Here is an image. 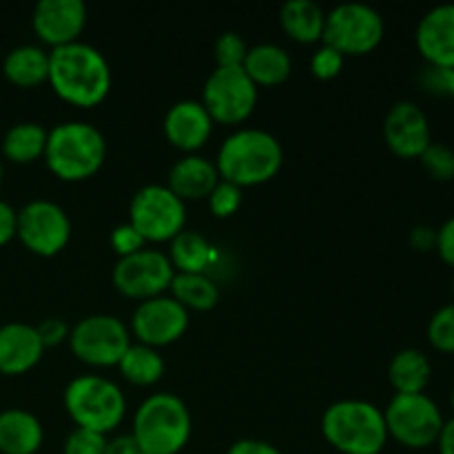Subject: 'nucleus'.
I'll list each match as a JSON object with an SVG mask.
<instances>
[{"instance_id":"f257e3e1","label":"nucleus","mask_w":454,"mask_h":454,"mask_svg":"<svg viewBox=\"0 0 454 454\" xmlns=\"http://www.w3.org/2000/svg\"><path fill=\"white\" fill-rule=\"evenodd\" d=\"M49 84L62 100L96 106L111 89V67L93 44L75 40L49 51Z\"/></svg>"},{"instance_id":"f03ea898","label":"nucleus","mask_w":454,"mask_h":454,"mask_svg":"<svg viewBox=\"0 0 454 454\" xmlns=\"http://www.w3.org/2000/svg\"><path fill=\"white\" fill-rule=\"evenodd\" d=\"M282 142L270 131L244 127L231 133L217 151L215 167L222 180L242 186L269 182L282 168Z\"/></svg>"},{"instance_id":"7ed1b4c3","label":"nucleus","mask_w":454,"mask_h":454,"mask_svg":"<svg viewBox=\"0 0 454 454\" xmlns=\"http://www.w3.org/2000/svg\"><path fill=\"white\" fill-rule=\"evenodd\" d=\"M105 133L91 122H60L47 133L44 162L60 180L80 182L98 173L105 164Z\"/></svg>"},{"instance_id":"20e7f679","label":"nucleus","mask_w":454,"mask_h":454,"mask_svg":"<svg viewBox=\"0 0 454 454\" xmlns=\"http://www.w3.org/2000/svg\"><path fill=\"white\" fill-rule=\"evenodd\" d=\"M322 433L344 454H380L388 442L384 411L366 399H340L322 415Z\"/></svg>"},{"instance_id":"39448f33","label":"nucleus","mask_w":454,"mask_h":454,"mask_svg":"<svg viewBox=\"0 0 454 454\" xmlns=\"http://www.w3.org/2000/svg\"><path fill=\"white\" fill-rule=\"evenodd\" d=\"M133 437L145 454H177L191 439V412L173 393H153L133 417Z\"/></svg>"},{"instance_id":"423d86ee","label":"nucleus","mask_w":454,"mask_h":454,"mask_svg":"<svg viewBox=\"0 0 454 454\" xmlns=\"http://www.w3.org/2000/svg\"><path fill=\"white\" fill-rule=\"evenodd\" d=\"M65 408L78 428L106 434L124 419L127 399L115 381L100 375H80L67 384Z\"/></svg>"},{"instance_id":"0eeeda50","label":"nucleus","mask_w":454,"mask_h":454,"mask_svg":"<svg viewBox=\"0 0 454 454\" xmlns=\"http://www.w3.org/2000/svg\"><path fill=\"white\" fill-rule=\"evenodd\" d=\"M386 22L366 3H340L326 13L322 40L341 56H364L381 43Z\"/></svg>"},{"instance_id":"6e6552de","label":"nucleus","mask_w":454,"mask_h":454,"mask_svg":"<svg viewBox=\"0 0 454 454\" xmlns=\"http://www.w3.org/2000/svg\"><path fill=\"white\" fill-rule=\"evenodd\" d=\"M388 437L397 439L402 446L421 450L437 443L442 434L443 419L442 411L426 393L395 395L384 411Z\"/></svg>"},{"instance_id":"1a4fd4ad","label":"nucleus","mask_w":454,"mask_h":454,"mask_svg":"<svg viewBox=\"0 0 454 454\" xmlns=\"http://www.w3.org/2000/svg\"><path fill=\"white\" fill-rule=\"evenodd\" d=\"M129 224L146 242H171L186 224V204L167 184H145L129 204Z\"/></svg>"},{"instance_id":"9d476101","label":"nucleus","mask_w":454,"mask_h":454,"mask_svg":"<svg viewBox=\"0 0 454 454\" xmlns=\"http://www.w3.org/2000/svg\"><path fill=\"white\" fill-rule=\"evenodd\" d=\"M71 353L89 366H118L131 346L129 328L115 315L98 313L80 319L69 331Z\"/></svg>"},{"instance_id":"9b49d317","label":"nucleus","mask_w":454,"mask_h":454,"mask_svg":"<svg viewBox=\"0 0 454 454\" xmlns=\"http://www.w3.org/2000/svg\"><path fill=\"white\" fill-rule=\"evenodd\" d=\"M202 105L213 122L239 124L257 105V84L244 67H215L202 89Z\"/></svg>"},{"instance_id":"f8f14e48","label":"nucleus","mask_w":454,"mask_h":454,"mask_svg":"<svg viewBox=\"0 0 454 454\" xmlns=\"http://www.w3.org/2000/svg\"><path fill=\"white\" fill-rule=\"evenodd\" d=\"M16 235L31 253L51 257L69 244L71 220L60 204L51 200H31L18 211Z\"/></svg>"},{"instance_id":"ddd939ff","label":"nucleus","mask_w":454,"mask_h":454,"mask_svg":"<svg viewBox=\"0 0 454 454\" xmlns=\"http://www.w3.org/2000/svg\"><path fill=\"white\" fill-rule=\"evenodd\" d=\"M173 275L176 270L167 253L145 247L131 255L120 257L115 262L111 279L122 295L142 301L162 295L171 286Z\"/></svg>"},{"instance_id":"4468645a","label":"nucleus","mask_w":454,"mask_h":454,"mask_svg":"<svg viewBox=\"0 0 454 454\" xmlns=\"http://www.w3.org/2000/svg\"><path fill=\"white\" fill-rule=\"evenodd\" d=\"M189 328V310L176 297L158 295L151 300H142L133 310L131 331L140 340V344L160 346L173 344L184 335Z\"/></svg>"},{"instance_id":"2eb2a0df","label":"nucleus","mask_w":454,"mask_h":454,"mask_svg":"<svg viewBox=\"0 0 454 454\" xmlns=\"http://www.w3.org/2000/svg\"><path fill=\"white\" fill-rule=\"evenodd\" d=\"M384 137L388 149L399 158H421L433 142L428 115L412 100L395 102L384 118Z\"/></svg>"},{"instance_id":"dca6fc26","label":"nucleus","mask_w":454,"mask_h":454,"mask_svg":"<svg viewBox=\"0 0 454 454\" xmlns=\"http://www.w3.org/2000/svg\"><path fill=\"white\" fill-rule=\"evenodd\" d=\"M31 25L35 35L51 47L75 43L87 25V4L82 0H40Z\"/></svg>"},{"instance_id":"f3484780","label":"nucleus","mask_w":454,"mask_h":454,"mask_svg":"<svg viewBox=\"0 0 454 454\" xmlns=\"http://www.w3.org/2000/svg\"><path fill=\"white\" fill-rule=\"evenodd\" d=\"M415 43L430 67L454 71V4H437L424 13Z\"/></svg>"},{"instance_id":"a211bd4d","label":"nucleus","mask_w":454,"mask_h":454,"mask_svg":"<svg viewBox=\"0 0 454 454\" xmlns=\"http://www.w3.org/2000/svg\"><path fill=\"white\" fill-rule=\"evenodd\" d=\"M213 118L198 100H180L164 115V136L177 149L193 153L211 137Z\"/></svg>"},{"instance_id":"6ab92c4d","label":"nucleus","mask_w":454,"mask_h":454,"mask_svg":"<svg viewBox=\"0 0 454 454\" xmlns=\"http://www.w3.org/2000/svg\"><path fill=\"white\" fill-rule=\"evenodd\" d=\"M44 344L38 328L25 322L0 326V375H22L40 362Z\"/></svg>"},{"instance_id":"aec40b11","label":"nucleus","mask_w":454,"mask_h":454,"mask_svg":"<svg viewBox=\"0 0 454 454\" xmlns=\"http://www.w3.org/2000/svg\"><path fill=\"white\" fill-rule=\"evenodd\" d=\"M220 182L215 162L204 155L189 153L177 160L168 171V189L182 200L208 198L215 184Z\"/></svg>"},{"instance_id":"412c9836","label":"nucleus","mask_w":454,"mask_h":454,"mask_svg":"<svg viewBox=\"0 0 454 454\" xmlns=\"http://www.w3.org/2000/svg\"><path fill=\"white\" fill-rule=\"evenodd\" d=\"M43 424L25 408H7L0 412V452L35 454L43 446Z\"/></svg>"},{"instance_id":"4be33fe9","label":"nucleus","mask_w":454,"mask_h":454,"mask_svg":"<svg viewBox=\"0 0 454 454\" xmlns=\"http://www.w3.org/2000/svg\"><path fill=\"white\" fill-rule=\"evenodd\" d=\"M244 71L257 87H273L284 82L291 75L293 60L284 47L275 43H262L255 47H248L244 58Z\"/></svg>"},{"instance_id":"5701e85b","label":"nucleus","mask_w":454,"mask_h":454,"mask_svg":"<svg viewBox=\"0 0 454 454\" xmlns=\"http://www.w3.org/2000/svg\"><path fill=\"white\" fill-rule=\"evenodd\" d=\"M433 377V364L421 350L403 348L390 359L388 380L399 395L424 393Z\"/></svg>"},{"instance_id":"b1692460","label":"nucleus","mask_w":454,"mask_h":454,"mask_svg":"<svg viewBox=\"0 0 454 454\" xmlns=\"http://www.w3.org/2000/svg\"><path fill=\"white\" fill-rule=\"evenodd\" d=\"M3 71L16 87H35L49 78V53L38 44H20L4 56Z\"/></svg>"},{"instance_id":"393cba45","label":"nucleus","mask_w":454,"mask_h":454,"mask_svg":"<svg viewBox=\"0 0 454 454\" xmlns=\"http://www.w3.org/2000/svg\"><path fill=\"white\" fill-rule=\"evenodd\" d=\"M326 13L313 0H286L279 9V22L284 31L297 43H317L324 34Z\"/></svg>"},{"instance_id":"a878e982","label":"nucleus","mask_w":454,"mask_h":454,"mask_svg":"<svg viewBox=\"0 0 454 454\" xmlns=\"http://www.w3.org/2000/svg\"><path fill=\"white\" fill-rule=\"evenodd\" d=\"M168 260L177 273H207L213 262V247L200 231L182 229L171 239Z\"/></svg>"},{"instance_id":"bb28decb","label":"nucleus","mask_w":454,"mask_h":454,"mask_svg":"<svg viewBox=\"0 0 454 454\" xmlns=\"http://www.w3.org/2000/svg\"><path fill=\"white\" fill-rule=\"evenodd\" d=\"M47 129L38 122H18L4 133L3 153L16 164H29L44 155L47 146Z\"/></svg>"},{"instance_id":"cd10ccee","label":"nucleus","mask_w":454,"mask_h":454,"mask_svg":"<svg viewBox=\"0 0 454 454\" xmlns=\"http://www.w3.org/2000/svg\"><path fill=\"white\" fill-rule=\"evenodd\" d=\"M168 288L186 310H208L220 301V288L207 273H176Z\"/></svg>"},{"instance_id":"c85d7f7f","label":"nucleus","mask_w":454,"mask_h":454,"mask_svg":"<svg viewBox=\"0 0 454 454\" xmlns=\"http://www.w3.org/2000/svg\"><path fill=\"white\" fill-rule=\"evenodd\" d=\"M120 372L124 380H129L136 386H151L162 380L164 375V357L158 353V348L146 344H131L127 353L120 359Z\"/></svg>"},{"instance_id":"c756f323","label":"nucleus","mask_w":454,"mask_h":454,"mask_svg":"<svg viewBox=\"0 0 454 454\" xmlns=\"http://www.w3.org/2000/svg\"><path fill=\"white\" fill-rule=\"evenodd\" d=\"M428 341L434 350L454 355V301L442 306L428 322Z\"/></svg>"},{"instance_id":"7c9ffc66","label":"nucleus","mask_w":454,"mask_h":454,"mask_svg":"<svg viewBox=\"0 0 454 454\" xmlns=\"http://www.w3.org/2000/svg\"><path fill=\"white\" fill-rule=\"evenodd\" d=\"M421 167L426 168L433 180L450 182L454 180V149L442 142H430L428 149L421 153Z\"/></svg>"},{"instance_id":"2f4dec72","label":"nucleus","mask_w":454,"mask_h":454,"mask_svg":"<svg viewBox=\"0 0 454 454\" xmlns=\"http://www.w3.org/2000/svg\"><path fill=\"white\" fill-rule=\"evenodd\" d=\"M239 204H242V189L238 184H233V182H226L220 177L215 189L208 193V207H211V211L217 217H229L238 211Z\"/></svg>"},{"instance_id":"473e14b6","label":"nucleus","mask_w":454,"mask_h":454,"mask_svg":"<svg viewBox=\"0 0 454 454\" xmlns=\"http://www.w3.org/2000/svg\"><path fill=\"white\" fill-rule=\"evenodd\" d=\"M248 47L238 31H224L215 43L217 67H242Z\"/></svg>"},{"instance_id":"72a5a7b5","label":"nucleus","mask_w":454,"mask_h":454,"mask_svg":"<svg viewBox=\"0 0 454 454\" xmlns=\"http://www.w3.org/2000/svg\"><path fill=\"white\" fill-rule=\"evenodd\" d=\"M105 434L87 428H75L65 442V454H105Z\"/></svg>"},{"instance_id":"f704fd0d","label":"nucleus","mask_w":454,"mask_h":454,"mask_svg":"<svg viewBox=\"0 0 454 454\" xmlns=\"http://www.w3.org/2000/svg\"><path fill=\"white\" fill-rule=\"evenodd\" d=\"M341 67H344V56L337 49L328 47V44H322L310 58V71L322 80L335 78Z\"/></svg>"},{"instance_id":"c9c22d12","label":"nucleus","mask_w":454,"mask_h":454,"mask_svg":"<svg viewBox=\"0 0 454 454\" xmlns=\"http://www.w3.org/2000/svg\"><path fill=\"white\" fill-rule=\"evenodd\" d=\"M145 244L146 239L142 238V235L137 233L136 226L129 224V222L118 224L111 231V247H114V251L118 253L120 257H127L131 255V253L140 251V248H145Z\"/></svg>"},{"instance_id":"e433bc0d","label":"nucleus","mask_w":454,"mask_h":454,"mask_svg":"<svg viewBox=\"0 0 454 454\" xmlns=\"http://www.w3.org/2000/svg\"><path fill=\"white\" fill-rule=\"evenodd\" d=\"M35 328H38V335H40V340H43L44 348H47V346H58V344H62L65 340H69L71 328L67 326L65 319H60V317L44 319V322L38 324Z\"/></svg>"},{"instance_id":"4c0bfd02","label":"nucleus","mask_w":454,"mask_h":454,"mask_svg":"<svg viewBox=\"0 0 454 454\" xmlns=\"http://www.w3.org/2000/svg\"><path fill=\"white\" fill-rule=\"evenodd\" d=\"M437 253L448 266L454 269V215L448 217L437 229Z\"/></svg>"},{"instance_id":"58836bf2","label":"nucleus","mask_w":454,"mask_h":454,"mask_svg":"<svg viewBox=\"0 0 454 454\" xmlns=\"http://www.w3.org/2000/svg\"><path fill=\"white\" fill-rule=\"evenodd\" d=\"M18 211L9 202L0 200V247L16 238Z\"/></svg>"},{"instance_id":"ea45409f","label":"nucleus","mask_w":454,"mask_h":454,"mask_svg":"<svg viewBox=\"0 0 454 454\" xmlns=\"http://www.w3.org/2000/svg\"><path fill=\"white\" fill-rule=\"evenodd\" d=\"M424 87L433 93H443L448 96V82H450V71L448 69H439V67H426L424 75Z\"/></svg>"},{"instance_id":"a19ab883","label":"nucleus","mask_w":454,"mask_h":454,"mask_svg":"<svg viewBox=\"0 0 454 454\" xmlns=\"http://www.w3.org/2000/svg\"><path fill=\"white\" fill-rule=\"evenodd\" d=\"M226 454H282L273 443L262 442V439H239L229 448Z\"/></svg>"},{"instance_id":"79ce46f5","label":"nucleus","mask_w":454,"mask_h":454,"mask_svg":"<svg viewBox=\"0 0 454 454\" xmlns=\"http://www.w3.org/2000/svg\"><path fill=\"white\" fill-rule=\"evenodd\" d=\"M411 244L417 251H430V248L437 247V229L426 224L415 226L411 233Z\"/></svg>"},{"instance_id":"37998d69","label":"nucleus","mask_w":454,"mask_h":454,"mask_svg":"<svg viewBox=\"0 0 454 454\" xmlns=\"http://www.w3.org/2000/svg\"><path fill=\"white\" fill-rule=\"evenodd\" d=\"M140 448H137V442L133 434H120V437H114L111 442H106L105 454H137Z\"/></svg>"},{"instance_id":"c03bdc74","label":"nucleus","mask_w":454,"mask_h":454,"mask_svg":"<svg viewBox=\"0 0 454 454\" xmlns=\"http://www.w3.org/2000/svg\"><path fill=\"white\" fill-rule=\"evenodd\" d=\"M439 454H454V417L443 424L442 434L437 439Z\"/></svg>"},{"instance_id":"a18cd8bd","label":"nucleus","mask_w":454,"mask_h":454,"mask_svg":"<svg viewBox=\"0 0 454 454\" xmlns=\"http://www.w3.org/2000/svg\"><path fill=\"white\" fill-rule=\"evenodd\" d=\"M448 96L454 100V71H450V82H448Z\"/></svg>"},{"instance_id":"49530a36","label":"nucleus","mask_w":454,"mask_h":454,"mask_svg":"<svg viewBox=\"0 0 454 454\" xmlns=\"http://www.w3.org/2000/svg\"><path fill=\"white\" fill-rule=\"evenodd\" d=\"M0 182H3V160H0Z\"/></svg>"},{"instance_id":"de8ad7c7","label":"nucleus","mask_w":454,"mask_h":454,"mask_svg":"<svg viewBox=\"0 0 454 454\" xmlns=\"http://www.w3.org/2000/svg\"><path fill=\"white\" fill-rule=\"evenodd\" d=\"M450 403H452V411H454V388H452V393H450Z\"/></svg>"},{"instance_id":"09e8293b","label":"nucleus","mask_w":454,"mask_h":454,"mask_svg":"<svg viewBox=\"0 0 454 454\" xmlns=\"http://www.w3.org/2000/svg\"><path fill=\"white\" fill-rule=\"evenodd\" d=\"M452 295H454V275H452Z\"/></svg>"},{"instance_id":"8fccbe9b","label":"nucleus","mask_w":454,"mask_h":454,"mask_svg":"<svg viewBox=\"0 0 454 454\" xmlns=\"http://www.w3.org/2000/svg\"><path fill=\"white\" fill-rule=\"evenodd\" d=\"M137 454H145V452H142V450H140V452H137Z\"/></svg>"}]
</instances>
